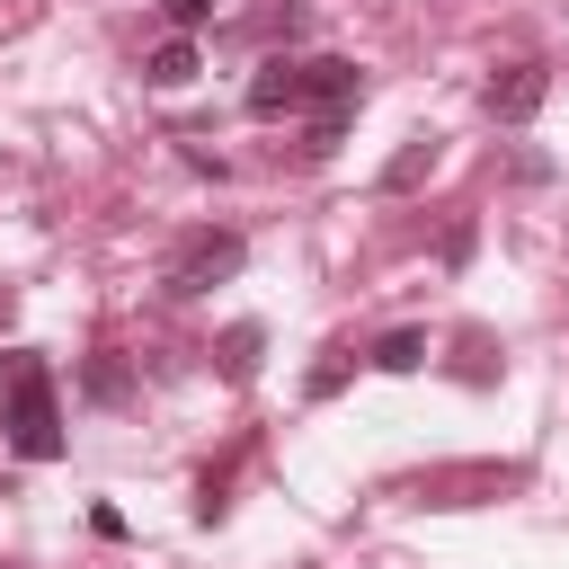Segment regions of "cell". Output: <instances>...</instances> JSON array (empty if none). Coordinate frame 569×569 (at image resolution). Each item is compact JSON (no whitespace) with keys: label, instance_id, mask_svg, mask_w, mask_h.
I'll return each mask as SVG.
<instances>
[{"label":"cell","instance_id":"cell-1","mask_svg":"<svg viewBox=\"0 0 569 569\" xmlns=\"http://www.w3.org/2000/svg\"><path fill=\"white\" fill-rule=\"evenodd\" d=\"M9 453L18 462H53L62 453V400H53V365L44 356H9Z\"/></svg>","mask_w":569,"mask_h":569},{"label":"cell","instance_id":"cell-2","mask_svg":"<svg viewBox=\"0 0 569 569\" xmlns=\"http://www.w3.org/2000/svg\"><path fill=\"white\" fill-rule=\"evenodd\" d=\"M525 480H533L525 462H498L489 453V462H427V471L400 480V498L409 507H489V498H516Z\"/></svg>","mask_w":569,"mask_h":569},{"label":"cell","instance_id":"cell-3","mask_svg":"<svg viewBox=\"0 0 569 569\" xmlns=\"http://www.w3.org/2000/svg\"><path fill=\"white\" fill-rule=\"evenodd\" d=\"M240 258H249V240H240L231 222H204V231H187V240L169 249V267H160V293L196 302V293L231 284V276H240Z\"/></svg>","mask_w":569,"mask_h":569},{"label":"cell","instance_id":"cell-4","mask_svg":"<svg viewBox=\"0 0 569 569\" xmlns=\"http://www.w3.org/2000/svg\"><path fill=\"white\" fill-rule=\"evenodd\" d=\"M542 98H551V71H542V62H498V71L480 80V107H489L498 124H533Z\"/></svg>","mask_w":569,"mask_h":569},{"label":"cell","instance_id":"cell-5","mask_svg":"<svg viewBox=\"0 0 569 569\" xmlns=\"http://www.w3.org/2000/svg\"><path fill=\"white\" fill-rule=\"evenodd\" d=\"M302 107H311V116H356V107H365V71H356L347 53H311V62H302Z\"/></svg>","mask_w":569,"mask_h":569},{"label":"cell","instance_id":"cell-6","mask_svg":"<svg viewBox=\"0 0 569 569\" xmlns=\"http://www.w3.org/2000/svg\"><path fill=\"white\" fill-rule=\"evenodd\" d=\"M240 107H249V116H302V62H293V53H267V62L249 71Z\"/></svg>","mask_w":569,"mask_h":569},{"label":"cell","instance_id":"cell-7","mask_svg":"<svg viewBox=\"0 0 569 569\" xmlns=\"http://www.w3.org/2000/svg\"><path fill=\"white\" fill-rule=\"evenodd\" d=\"M196 71H204V53H196V36H160V44L142 53V80H151V89H187Z\"/></svg>","mask_w":569,"mask_h":569},{"label":"cell","instance_id":"cell-8","mask_svg":"<svg viewBox=\"0 0 569 569\" xmlns=\"http://www.w3.org/2000/svg\"><path fill=\"white\" fill-rule=\"evenodd\" d=\"M258 356H267V329H258V320H231V329L213 338V373H222V382H249Z\"/></svg>","mask_w":569,"mask_h":569},{"label":"cell","instance_id":"cell-9","mask_svg":"<svg viewBox=\"0 0 569 569\" xmlns=\"http://www.w3.org/2000/svg\"><path fill=\"white\" fill-rule=\"evenodd\" d=\"M80 400H98V409H116V400H133V356H116V347H98V356L80 365Z\"/></svg>","mask_w":569,"mask_h":569},{"label":"cell","instance_id":"cell-10","mask_svg":"<svg viewBox=\"0 0 569 569\" xmlns=\"http://www.w3.org/2000/svg\"><path fill=\"white\" fill-rule=\"evenodd\" d=\"M427 169H436V133H409V142H400V151L382 160V178H373V187H382V196H409V187H418Z\"/></svg>","mask_w":569,"mask_h":569},{"label":"cell","instance_id":"cell-11","mask_svg":"<svg viewBox=\"0 0 569 569\" xmlns=\"http://www.w3.org/2000/svg\"><path fill=\"white\" fill-rule=\"evenodd\" d=\"M445 373H453V382H471V391H480V382H498V338H489V329H453V365H445Z\"/></svg>","mask_w":569,"mask_h":569},{"label":"cell","instance_id":"cell-12","mask_svg":"<svg viewBox=\"0 0 569 569\" xmlns=\"http://www.w3.org/2000/svg\"><path fill=\"white\" fill-rule=\"evenodd\" d=\"M365 365H373V373H418V365H427V329H382V338L365 347Z\"/></svg>","mask_w":569,"mask_h":569},{"label":"cell","instance_id":"cell-13","mask_svg":"<svg viewBox=\"0 0 569 569\" xmlns=\"http://www.w3.org/2000/svg\"><path fill=\"white\" fill-rule=\"evenodd\" d=\"M240 453H249V445H231L222 462H204V480H196V525H222V516H231V471H240Z\"/></svg>","mask_w":569,"mask_h":569},{"label":"cell","instance_id":"cell-14","mask_svg":"<svg viewBox=\"0 0 569 569\" xmlns=\"http://www.w3.org/2000/svg\"><path fill=\"white\" fill-rule=\"evenodd\" d=\"M347 373H356V347H347V338H329V347H320V365L302 373V400H338V391H347Z\"/></svg>","mask_w":569,"mask_h":569},{"label":"cell","instance_id":"cell-15","mask_svg":"<svg viewBox=\"0 0 569 569\" xmlns=\"http://www.w3.org/2000/svg\"><path fill=\"white\" fill-rule=\"evenodd\" d=\"M347 142V116H311V133H302V160H329Z\"/></svg>","mask_w":569,"mask_h":569},{"label":"cell","instance_id":"cell-16","mask_svg":"<svg viewBox=\"0 0 569 569\" xmlns=\"http://www.w3.org/2000/svg\"><path fill=\"white\" fill-rule=\"evenodd\" d=\"M160 9H169V27H178V36H196V27L213 18V0H160Z\"/></svg>","mask_w":569,"mask_h":569},{"label":"cell","instance_id":"cell-17","mask_svg":"<svg viewBox=\"0 0 569 569\" xmlns=\"http://www.w3.org/2000/svg\"><path fill=\"white\" fill-rule=\"evenodd\" d=\"M471 240H480V231H471V222H453V231L436 240V258H445V267H462V258H471Z\"/></svg>","mask_w":569,"mask_h":569},{"label":"cell","instance_id":"cell-18","mask_svg":"<svg viewBox=\"0 0 569 569\" xmlns=\"http://www.w3.org/2000/svg\"><path fill=\"white\" fill-rule=\"evenodd\" d=\"M9 311H18V293H9V284H0V329H9Z\"/></svg>","mask_w":569,"mask_h":569}]
</instances>
